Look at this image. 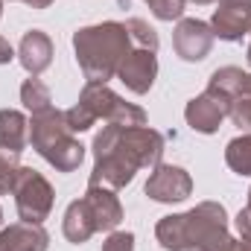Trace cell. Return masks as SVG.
<instances>
[{
    "instance_id": "6",
    "label": "cell",
    "mask_w": 251,
    "mask_h": 251,
    "mask_svg": "<svg viewBox=\"0 0 251 251\" xmlns=\"http://www.w3.org/2000/svg\"><path fill=\"white\" fill-rule=\"evenodd\" d=\"M12 196H15V207H18L21 222H32V225H41L50 216L53 201H56L53 184L32 167L18 170V176L12 181Z\"/></svg>"
},
{
    "instance_id": "2",
    "label": "cell",
    "mask_w": 251,
    "mask_h": 251,
    "mask_svg": "<svg viewBox=\"0 0 251 251\" xmlns=\"http://www.w3.org/2000/svg\"><path fill=\"white\" fill-rule=\"evenodd\" d=\"M155 240L167 251H234L228 213L219 201H201L193 210L164 216L155 225Z\"/></svg>"
},
{
    "instance_id": "29",
    "label": "cell",
    "mask_w": 251,
    "mask_h": 251,
    "mask_svg": "<svg viewBox=\"0 0 251 251\" xmlns=\"http://www.w3.org/2000/svg\"><path fill=\"white\" fill-rule=\"evenodd\" d=\"M246 210L251 213V190H249V204H246Z\"/></svg>"
},
{
    "instance_id": "12",
    "label": "cell",
    "mask_w": 251,
    "mask_h": 251,
    "mask_svg": "<svg viewBox=\"0 0 251 251\" xmlns=\"http://www.w3.org/2000/svg\"><path fill=\"white\" fill-rule=\"evenodd\" d=\"M155 76H158L155 53L152 50H140V47H131V53L123 59L120 70H117V79L131 94H149L152 85H155Z\"/></svg>"
},
{
    "instance_id": "19",
    "label": "cell",
    "mask_w": 251,
    "mask_h": 251,
    "mask_svg": "<svg viewBox=\"0 0 251 251\" xmlns=\"http://www.w3.org/2000/svg\"><path fill=\"white\" fill-rule=\"evenodd\" d=\"M225 164L237 176H251V134H240L225 146Z\"/></svg>"
},
{
    "instance_id": "26",
    "label": "cell",
    "mask_w": 251,
    "mask_h": 251,
    "mask_svg": "<svg viewBox=\"0 0 251 251\" xmlns=\"http://www.w3.org/2000/svg\"><path fill=\"white\" fill-rule=\"evenodd\" d=\"M21 3H26V6H32V9H50L56 0H21Z\"/></svg>"
},
{
    "instance_id": "24",
    "label": "cell",
    "mask_w": 251,
    "mask_h": 251,
    "mask_svg": "<svg viewBox=\"0 0 251 251\" xmlns=\"http://www.w3.org/2000/svg\"><path fill=\"white\" fill-rule=\"evenodd\" d=\"M102 251H134V234L131 231H111L102 243Z\"/></svg>"
},
{
    "instance_id": "10",
    "label": "cell",
    "mask_w": 251,
    "mask_h": 251,
    "mask_svg": "<svg viewBox=\"0 0 251 251\" xmlns=\"http://www.w3.org/2000/svg\"><path fill=\"white\" fill-rule=\"evenodd\" d=\"M173 47L184 62H201L207 59L210 47H213V29L210 24L199 21V18H181L176 32H173Z\"/></svg>"
},
{
    "instance_id": "9",
    "label": "cell",
    "mask_w": 251,
    "mask_h": 251,
    "mask_svg": "<svg viewBox=\"0 0 251 251\" xmlns=\"http://www.w3.org/2000/svg\"><path fill=\"white\" fill-rule=\"evenodd\" d=\"M210 29L219 41H243L251 32V0H216Z\"/></svg>"
},
{
    "instance_id": "16",
    "label": "cell",
    "mask_w": 251,
    "mask_h": 251,
    "mask_svg": "<svg viewBox=\"0 0 251 251\" xmlns=\"http://www.w3.org/2000/svg\"><path fill=\"white\" fill-rule=\"evenodd\" d=\"M29 143V120L18 108H0V149L24 152Z\"/></svg>"
},
{
    "instance_id": "22",
    "label": "cell",
    "mask_w": 251,
    "mask_h": 251,
    "mask_svg": "<svg viewBox=\"0 0 251 251\" xmlns=\"http://www.w3.org/2000/svg\"><path fill=\"white\" fill-rule=\"evenodd\" d=\"M146 3H149V12L158 21H181L187 0H146Z\"/></svg>"
},
{
    "instance_id": "25",
    "label": "cell",
    "mask_w": 251,
    "mask_h": 251,
    "mask_svg": "<svg viewBox=\"0 0 251 251\" xmlns=\"http://www.w3.org/2000/svg\"><path fill=\"white\" fill-rule=\"evenodd\" d=\"M12 59H15V47L0 35V64H9Z\"/></svg>"
},
{
    "instance_id": "4",
    "label": "cell",
    "mask_w": 251,
    "mask_h": 251,
    "mask_svg": "<svg viewBox=\"0 0 251 251\" xmlns=\"http://www.w3.org/2000/svg\"><path fill=\"white\" fill-rule=\"evenodd\" d=\"M29 143L59 173H73L85 161V146L73 137L64 120V111L59 108H47L29 117Z\"/></svg>"
},
{
    "instance_id": "14",
    "label": "cell",
    "mask_w": 251,
    "mask_h": 251,
    "mask_svg": "<svg viewBox=\"0 0 251 251\" xmlns=\"http://www.w3.org/2000/svg\"><path fill=\"white\" fill-rule=\"evenodd\" d=\"M50 249V234L44 225L32 222H15L0 231V251H47Z\"/></svg>"
},
{
    "instance_id": "23",
    "label": "cell",
    "mask_w": 251,
    "mask_h": 251,
    "mask_svg": "<svg viewBox=\"0 0 251 251\" xmlns=\"http://www.w3.org/2000/svg\"><path fill=\"white\" fill-rule=\"evenodd\" d=\"M234 222H237V234H240V240H234V251H251V213L243 207Z\"/></svg>"
},
{
    "instance_id": "17",
    "label": "cell",
    "mask_w": 251,
    "mask_h": 251,
    "mask_svg": "<svg viewBox=\"0 0 251 251\" xmlns=\"http://www.w3.org/2000/svg\"><path fill=\"white\" fill-rule=\"evenodd\" d=\"M62 231H64V237L70 243H76V246L88 243L97 234V225H94V219H91V213H88V207H85L82 199H76V201L67 204L64 219H62Z\"/></svg>"
},
{
    "instance_id": "15",
    "label": "cell",
    "mask_w": 251,
    "mask_h": 251,
    "mask_svg": "<svg viewBox=\"0 0 251 251\" xmlns=\"http://www.w3.org/2000/svg\"><path fill=\"white\" fill-rule=\"evenodd\" d=\"M18 59H21L24 70H26L29 76L44 73V70L53 64V41H50V35L41 32V29H29V32L21 38Z\"/></svg>"
},
{
    "instance_id": "18",
    "label": "cell",
    "mask_w": 251,
    "mask_h": 251,
    "mask_svg": "<svg viewBox=\"0 0 251 251\" xmlns=\"http://www.w3.org/2000/svg\"><path fill=\"white\" fill-rule=\"evenodd\" d=\"M21 102L29 114H41L47 108H53V97H50V88L38 79V76H29L24 85H21Z\"/></svg>"
},
{
    "instance_id": "8",
    "label": "cell",
    "mask_w": 251,
    "mask_h": 251,
    "mask_svg": "<svg viewBox=\"0 0 251 251\" xmlns=\"http://www.w3.org/2000/svg\"><path fill=\"white\" fill-rule=\"evenodd\" d=\"M190 193H193V178L184 167H176V164L152 167V176L146 181V196L152 201L173 204V201H184Z\"/></svg>"
},
{
    "instance_id": "5",
    "label": "cell",
    "mask_w": 251,
    "mask_h": 251,
    "mask_svg": "<svg viewBox=\"0 0 251 251\" xmlns=\"http://www.w3.org/2000/svg\"><path fill=\"white\" fill-rule=\"evenodd\" d=\"M91 117L94 123L97 120H105V123H114V126H146V111L134 102H126L120 94H114L108 85L102 82H88L79 94V102Z\"/></svg>"
},
{
    "instance_id": "1",
    "label": "cell",
    "mask_w": 251,
    "mask_h": 251,
    "mask_svg": "<svg viewBox=\"0 0 251 251\" xmlns=\"http://www.w3.org/2000/svg\"><path fill=\"white\" fill-rule=\"evenodd\" d=\"M164 158V134L149 126H102L94 137V173L88 184L120 190L131 184L143 167H158Z\"/></svg>"
},
{
    "instance_id": "28",
    "label": "cell",
    "mask_w": 251,
    "mask_h": 251,
    "mask_svg": "<svg viewBox=\"0 0 251 251\" xmlns=\"http://www.w3.org/2000/svg\"><path fill=\"white\" fill-rule=\"evenodd\" d=\"M246 59H249V67H251V41H249V50H246Z\"/></svg>"
},
{
    "instance_id": "13",
    "label": "cell",
    "mask_w": 251,
    "mask_h": 251,
    "mask_svg": "<svg viewBox=\"0 0 251 251\" xmlns=\"http://www.w3.org/2000/svg\"><path fill=\"white\" fill-rule=\"evenodd\" d=\"M97 231H117V225L123 222V204L117 199V193L102 184H88L85 196H82Z\"/></svg>"
},
{
    "instance_id": "30",
    "label": "cell",
    "mask_w": 251,
    "mask_h": 251,
    "mask_svg": "<svg viewBox=\"0 0 251 251\" xmlns=\"http://www.w3.org/2000/svg\"><path fill=\"white\" fill-rule=\"evenodd\" d=\"M3 3H6V0H0V15H3Z\"/></svg>"
},
{
    "instance_id": "7",
    "label": "cell",
    "mask_w": 251,
    "mask_h": 251,
    "mask_svg": "<svg viewBox=\"0 0 251 251\" xmlns=\"http://www.w3.org/2000/svg\"><path fill=\"white\" fill-rule=\"evenodd\" d=\"M207 91L228 100V117L240 128H251V73L240 67H219L210 73Z\"/></svg>"
},
{
    "instance_id": "11",
    "label": "cell",
    "mask_w": 251,
    "mask_h": 251,
    "mask_svg": "<svg viewBox=\"0 0 251 251\" xmlns=\"http://www.w3.org/2000/svg\"><path fill=\"white\" fill-rule=\"evenodd\" d=\"M184 117L187 126L199 134H213L219 131L222 120L228 117V100L222 94H213V91H204L199 97H193L184 108Z\"/></svg>"
},
{
    "instance_id": "3",
    "label": "cell",
    "mask_w": 251,
    "mask_h": 251,
    "mask_svg": "<svg viewBox=\"0 0 251 251\" xmlns=\"http://www.w3.org/2000/svg\"><path fill=\"white\" fill-rule=\"evenodd\" d=\"M73 53L79 70L85 73L88 82H102L117 76L123 59L131 53V38L126 24L117 21H102L94 26H82L73 32Z\"/></svg>"
},
{
    "instance_id": "21",
    "label": "cell",
    "mask_w": 251,
    "mask_h": 251,
    "mask_svg": "<svg viewBox=\"0 0 251 251\" xmlns=\"http://www.w3.org/2000/svg\"><path fill=\"white\" fill-rule=\"evenodd\" d=\"M18 152H9V149H0V196H6V193H12V181H15V176H18V170H21V164H18Z\"/></svg>"
},
{
    "instance_id": "27",
    "label": "cell",
    "mask_w": 251,
    "mask_h": 251,
    "mask_svg": "<svg viewBox=\"0 0 251 251\" xmlns=\"http://www.w3.org/2000/svg\"><path fill=\"white\" fill-rule=\"evenodd\" d=\"M190 3H196V6H207V3H216V0H190Z\"/></svg>"
},
{
    "instance_id": "31",
    "label": "cell",
    "mask_w": 251,
    "mask_h": 251,
    "mask_svg": "<svg viewBox=\"0 0 251 251\" xmlns=\"http://www.w3.org/2000/svg\"><path fill=\"white\" fill-rule=\"evenodd\" d=\"M0 225H3V210H0Z\"/></svg>"
},
{
    "instance_id": "20",
    "label": "cell",
    "mask_w": 251,
    "mask_h": 251,
    "mask_svg": "<svg viewBox=\"0 0 251 251\" xmlns=\"http://www.w3.org/2000/svg\"><path fill=\"white\" fill-rule=\"evenodd\" d=\"M126 29H128V38H131V44H134V47L158 53V32H155L146 21L131 18V21H126Z\"/></svg>"
}]
</instances>
